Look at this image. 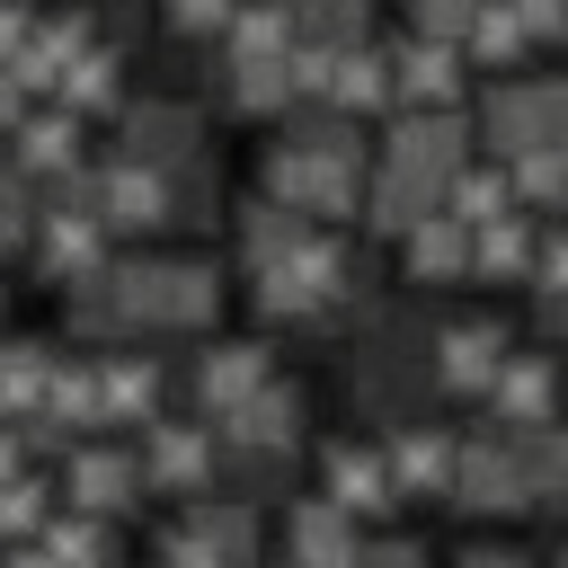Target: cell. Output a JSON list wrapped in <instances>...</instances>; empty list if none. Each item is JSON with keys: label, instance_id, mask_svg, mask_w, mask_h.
I'll list each match as a JSON object with an SVG mask.
<instances>
[{"label": "cell", "instance_id": "cell-31", "mask_svg": "<svg viewBox=\"0 0 568 568\" xmlns=\"http://www.w3.org/2000/svg\"><path fill=\"white\" fill-rule=\"evenodd\" d=\"M53 559L62 568H106V524H89V515L80 524H53Z\"/></svg>", "mask_w": 568, "mask_h": 568}, {"label": "cell", "instance_id": "cell-17", "mask_svg": "<svg viewBox=\"0 0 568 568\" xmlns=\"http://www.w3.org/2000/svg\"><path fill=\"white\" fill-rule=\"evenodd\" d=\"M444 213H453V222H470V231L506 222V213H515V169H462V178L444 186Z\"/></svg>", "mask_w": 568, "mask_h": 568}, {"label": "cell", "instance_id": "cell-37", "mask_svg": "<svg viewBox=\"0 0 568 568\" xmlns=\"http://www.w3.org/2000/svg\"><path fill=\"white\" fill-rule=\"evenodd\" d=\"M355 568H417V550L408 541H373V550H355Z\"/></svg>", "mask_w": 568, "mask_h": 568}, {"label": "cell", "instance_id": "cell-20", "mask_svg": "<svg viewBox=\"0 0 568 568\" xmlns=\"http://www.w3.org/2000/svg\"><path fill=\"white\" fill-rule=\"evenodd\" d=\"M293 426H302V399L266 382V390H257V399L231 417V444H266V453H293Z\"/></svg>", "mask_w": 568, "mask_h": 568}, {"label": "cell", "instance_id": "cell-12", "mask_svg": "<svg viewBox=\"0 0 568 568\" xmlns=\"http://www.w3.org/2000/svg\"><path fill=\"white\" fill-rule=\"evenodd\" d=\"M497 426H515V435H532V426H550V364L541 355H506V373H497Z\"/></svg>", "mask_w": 568, "mask_h": 568}, {"label": "cell", "instance_id": "cell-35", "mask_svg": "<svg viewBox=\"0 0 568 568\" xmlns=\"http://www.w3.org/2000/svg\"><path fill=\"white\" fill-rule=\"evenodd\" d=\"M524 18V36H568V0H506Z\"/></svg>", "mask_w": 568, "mask_h": 568}, {"label": "cell", "instance_id": "cell-3", "mask_svg": "<svg viewBox=\"0 0 568 568\" xmlns=\"http://www.w3.org/2000/svg\"><path fill=\"white\" fill-rule=\"evenodd\" d=\"M328 302H346V257L328 240H311L302 257H284V266L257 275V311L266 320H320Z\"/></svg>", "mask_w": 568, "mask_h": 568}, {"label": "cell", "instance_id": "cell-18", "mask_svg": "<svg viewBox=\"0 0 568 568\" xmlns=\"http://www.w3.org/2000/svg\"><path fill=\"white\" fill-rule=\"evenodd\" d=\"M382 98H399V89H390V53H364V44H346V53H337V80H328V106L364 115V106H382Z\"/></svg>", "mask_w": 568, "mask_h": 568}, {"label": "cell", "instance_id": "cell-26", "mask_svg": "<svg viewBox=\"0 0 568 568\" xmlns=\"http://www.w3.org/2000/svg\"><path fill=\"white\" fill-rule=\"evenodd\" d=\"M213 213H222L213 160H186V169H169V222H213Z\"/></svg>", "mask_w": 568, "mask_h": 568}, {"label": "cell", "instance_id": "cell-28", "mask_svg": "<svg viewBox=\"0 0 568 568\" xmlns=\"http://www.w3.org/2000/svg\"><path fill=\"white\" fill-rule=\"evenodd\" d=\"M151 399H160V373L133 364V355H115V364H106V408L124 417V408H151Z\"/></svg>", "mask_w": 568, "mask_h": 568}, {"label": "cell", "instance_id": "cell-8", "mask_svg": "<svg viewBox=\"0 0 568 568\" xmlns=\"http://www.w3.org/2000/svg\"><path fill=\"white\" fill-rule=\"evenodd\" d=\"M98 231H106L98 213H44V231H36V266H44L53 284H98V275H106V266H98V257H106Z\"/></svg>", "mask_w": 568, "mask_h": 568}, {"label": "cell", "instance_id": "cell-4", "mask_svg": "<svg viewBox=\"0 0 568 568\" xmlns=\"http://www.w3.org/2000/svg\"><path fill=\"white\" fill-rule=\"evenodd\" d=\"M390 169H408L426 186H453L462 178V115L453 106H408L390 124Z\"/></svg>", "mask_w": 568, "mask_h": 568}, {"label": "cell", "instance_id": "cell-15", "mask_svg": "<svg viewBox=\"0 0 568 568\" xmlns=\"http://www.w3.org/2000/svg\"><path fill=\"white\" fill-rule=\"evenodd\" d=\"M240 240H248V266L266 275V266H284V257H302V248H311V222H302L293 204H275V195H266V204H248Z\"/></svg>", "mask_w": 568, "mask_h": 568}, {"label": "cell", "instance_id": "cell-32", "mask_svg": "<svg viewBox=\"0 0 568 568\" xmlns=\"http://www.w3.org/2000/svg\"><path fill=\"white\" fill-rule=\"evenodd\" d=\"M231 18H240V0H169L178 36H231Z\"/></svg>", "mask_w": 568, "mask_h": 568}, {"label": "cell", "instance_id": "cell-33", "mask_svg": "<svg viewBox=\"0 0 568 568\" xmlns=\"http://www.w3.org/2000/svg\"><path fill=\"white\" fill-rule=\"evenodd\" d=\"M160 568H231V559H222V550L186 524V532H169V541H160Z\"/></svg>", "mask_w": 568, "mask_h": 568}, {"label": "cell", "instance_id": "cell-13", "mask_svg": "<svg viewBox=\"0 0 568 568\" xmlns=\"http://www.w3.org/2000/svg\"><path fill=\"white\" fill-rule=\"evenodd\" d=\"M390 497H399L390 462H373V453H355V444L328 453V506H346V515H382Z\"/></svg>", "mask_w": 568, "mask_h": 568}, {"label": "cell", "instance_id": "cell-29", "mask_svg": "<svg viewBox=\"0 0 568 568\" xmlns=\"http://www.w3.org/2000/svg\"><path fill=\"white\" fill-rule=\"evenodd\" d=\"M36 382H53V364H44L36 346H0V408L36 399Z\"/></svg>", "mask_w": 568, "mask_h": 568}, {"label": "cell", "instance_id": "cell-5", "mask_svg": "<svg viewBox=\"0 0 568 568\" xmlns=\"http://www.w3.org/2000/svg\"><path fill=\"white\" fill-rule=\"evenodd\" d=\"M497 373H506V328L497 320H453L435 337V382L444 390H497Z\"/></svg>", "mask_w": 568, "mask_h": 568}, {"label": "cell", "instance_id": "cell-10", "mask_svg": "<svg viewBox=\"0 0 568 568\" xmlns=\"http://www.w3.org/2000/svg\"><path fill=\"white\" fill-rule=\"evenodd\" d=\"M9 142H18V169H27V178H80V115H71V106L27 115Z\"/></svg>", "mask_w": 568, "mask_h": 568}, {"label": "cell", "instance_id": "cell-25", "mask_svg": "<svg viewBox=\"0 0 568 568\" xmlns=\"http://www.w3.org/2000/svg\"><path fill=\"white\" fill-rule=\"evenodd\" d=\"M62 106H71V115H89V106H115V53H98V44H89V53L62 71Z\"/></svg>", "mask_w": 568, "mask_h": 568}, {"label": "cell", "instance_id": "cell-6", "mask_svg": "<svg viewBox=\"0 0 568 568\" xmlns=\"http://www.w3.org/2000/svg\"><path fill=\"white\" fill-rule=\"evenodd\" d=\"M390 89H399L408 106H453V98H462V44L408 36V44L390 53Z\"/></svg>", "mask_w": 568, "mask_h": 568}, {"label": "cell", "instance_id": "cell-7", "mask_svg": "<svg viewBox=\"0 0 568 568\" xmlns=\"http://www.w3.org/2000/svg\"><path fill=\"white\" fill-rule=\"evenodd\" d=\"M98 222H106V231H151V222H169V169L115 160V169L98 178Z\"/></svg>", "mask_w": 568, "mask_h": 568}, {"label": "cell", "instance_id": "cell-21", "mask_svg": "<svg viewBox=\"0 0 568 568\" xmlns=\"http://www.w3.org/2000/svg\"><path fill=\"white\" fill-rule=\"evenodd\" d=\"M390 479H399V497H417V479H426L435 497H453V479H462V453H444L435 435H399V444H390Z\"/></svg>", "mask_w": 568, "mask_h": 568}, {"label": "cell", "instance_id": "cell-27", "mask_svg": "<svg viewBox=\"0 0 568 568\" xmlns=\"http://www.w3.org/2000/svg\"><path fill=\"white\" fill-rule=\"evenodd\" d=\"M408 9H417V36L470 44V27H479V9H488V0H408Z\"/></svg>", "mask_w": 568, "mask_h": 568}, {"label": "cell", "instance_id": "cell-14", "mask_svg": "<svg viewBox=\"0 0 568 568\" xmlns=\"http://www.w3.org/2000/svg\"><path fill=\"white\" fill-rule=\"evenodd\" d=\"M408 275L426 284H453V275H470V222H453V213H426L417 231H408Z\"/></svg>", "mask_w": 568, "mask_h": 568}, {"label": "cell", "instance_id": "cell-2", "mask_svg": "<svg viewBox=\"0 0 568 568\" xmlns=\"http://www.w3.org/2000/svg\"><path fill=\"white\" fill-rule=\"evenodd\" d=\"M266 195L275 204H293V213H337L346 195H355V160H337V151H311V142H275L266 151Z\"/></svg>", "mask_w": 568, "mask_h": 568}, {"label": "cell", "instance_id": "cell-22", "mask_svg": "<svg viewBox=\"0 0 568 568\" xmlns=\"http://www.w3.org/2000/svg\"><path fill=\"white\" fill-rule=\"evenodd\" d=\"M71 488H80L89 515H115V506L142 488V462H124V453H80V462H71Z\"/></svg>", "mask_w": 568, "mask_h": 568}, {"label": "cell", "instance_id": "cell-1", "mask_svg": "<svg viewBox=\"0 0 568 568\" xmlns=\"http://www.w3.org/2000/svg\"><path fill=\"white\" fill-rule=\"evenodd\" d=\"M488 142H497V160H524L541 142H568V80H497Z\"/></svg>", "mask_w": 568, "mask_h": 568}, {"label": "cell", "instance_id": "cell-9", "mask_svg": "<svg viewBox=\"0 0 568 568\" xmlns=\"http://www.w3.org/2000/svg\"><path fill=\"white\" fill-rule=\"evenodd\" d=\"M124 160H142V169H186V160H204V151H195V115H186V106H133V115H124Z\"/></svg>", "mask_w": 568, "mask_h": 568}, {"label": "cell", "instance_id": "cell-11", "mask_svg": "<svg viewBox=\"0 0 568 568\" xmlns=\"http://www.w3.org/2000/svg\"><path fill=\"white\" fill-rule=\"evenodd\" d=\"M195 390H204V408L240 417V408L266 390V346H213V355L195 364Z\"/></svg>", "mask_w": 568, "mask_h": 568}, {"label": "cell", "instance_id": "cell-36", "mask_svg": "<svg viewBox=\"0 0 568 568\" xmlns=\"http://www.w3.org/2000/svg\"><path fill=\"white\" fill-rule=\"evenodd\" d=\"M18 124H27V80L0 71V133H18Z\"/></svg>", "mask_w": 568, "mask_h": 568}, {"label": "cell", "instance_id": "cell-16", "mask_svg": "<svg viewBox=\"0 0 568 568\" xmlns=\"http://www.w3.org/2000/svg\"><path fill=\"white\" fill-rule=\"evenodd\" d=\"M213 311H222V275H213V266H195V257L160 266V311H151V320L195 328V320H213Z\"/></svg>", "mask_w": 568, "mask_h": 568}, {"label": "cell", "instance_id": "cell-23", "mask_svg": "<svg viewBox=\"0 0 568 568\" xmlns=\"http://www.w3.org/2000/svg\"><path fill=\"white\" fill-rule=\"evenodd\" d=\"M240 80H231V106L240 115H275V106H293L302 98V80H293V53L284 62H231Z\"/></svg>", "mask_w": 568, "mask_h": 568}, {"label": "cell", "instance_id": "cell-30", "mask_svg": "<svg viewBox=\"0 0 568 568\" xmlns=\"http://www.w3.org/2000/svg\"><path fill=\"white\" fill-rule=\"evenodd\" d=\"M195 462H204V444H195V435H151V453H142V470H151V479H169V488H178V479H195Z\"/></svg>", "mask_w": 568, "mask_h": 568}, {"label": "cell", "instance_id": "cell-24", "mask_svg": "<svg viewBox=\"0 0 568 568\" xmlns=\"http://www.w3.org/2000/svg\"><path fill=\"white\" fill-rule=\"evenodd\" d=\"M524 44H532V36H524V18H515V9H506V0H488V9H479V27H470V44H462V53H470V62H515V53H524Z\"/></svg>", "mask_w": 568, "mask_h": 568}, {"label": "cell", "instance_id": "cell-19", "mask_svg": "<svg viewBox=\"0 0 568 568\" xmlns=\"http://www.w3.org/2000/svg\"><path fill=\"white\" fill-rule=\"evenodd\" d=\"M532 266H541V248H532L524 213H506V222L470 231V275H532Z\"/></svg>", "mask_w": 568, "mask_h": 568}, {"label": "cell", "instance_id": "cell-38", "mask_svg": "<svg viewBox=\"0 0 568 568\" xmlns=\"http://www.w3.org/2000/svg\"><path fill=\"white\" fill-rule=\"evenodd\" d=\"M9 568H53V559H44V550H18V559H9Z\"/></svg>", "mask_w": 568, "mask_h": 568}, {"label": "cell", "instance_id": "cell-34", "mask_svg": "<svg viewBox=\"0 0 568 568\" xmlns=\"http://www.w3.org/2000/svg\"><path fill=\"white\" fill-rule=\"evenodd\" d=\"M532 284H541V302H568V231H559V240H541V266H532Z\"/></svg>", "mask_w": 568, "mask_h": 568}]
</instances>
